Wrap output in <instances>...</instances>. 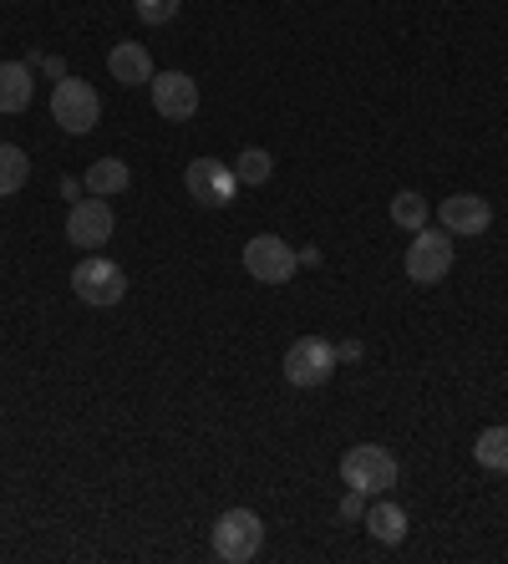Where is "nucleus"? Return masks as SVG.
<instances>
[{"mask_svg":"<svg viewBox=\"0 0 508 564\" xmlns=\"http://www.w3.org/2000/svg\"><path fill=\"white\" fill-rule=\"evenodd\" d=\"M341 484L366 494V499H377L387 488H397V458H391L381 443H356L346 447V458H341Z\"/></svg>","mask_w":508,"mask_h":564,"instance_id":"f257e3e1","label":"nucleus"},{"mask_svg":"<svg viewBox=\"0 0 508 564\" xmlns=\"http://www.w3.org/2000/svg\"><path fill=\"white\" fill-rule=\"evenodd\" d=\"M264 544V524L255 509H224L214 519V560L224 564H249Z\"/></svg>","mask_w":508,"mask_h":564,"instance_id":"f03ea898","label":"nucleus"},{"mask_svg":"<svg viewBox=\"0 0 508 564\" xmlns=\"http://www.w3.org/2000/svg\"><path fill=\"white\" fill-rule=\"evenodd\" d=\"M52 118L62 122V132H72V138H82V132L97 128V118H102V97L91 93V82L82 77H62L52 93Z\"/></svg>","mask_w":508,"mask_h":564,"instance_id":"7ed1b4c3","label":"nucleus"},{"mask_svg":"<svg viewBox=\"0 0 508 564\" xmlns=\"http://www.w3.org/2000/svg\"><path fill=\"white\" fill-rule=\"evenodd\" d=\"M72 290H77V301L87 305H118L128 295V275H122V264L102 260V254L91 250L87 260L72 270Z\"/></svg>","mask_w":508,"mask_h":564,"instance_id":"20e7f679","label":"nucleus"},{"mask_svg":"<svg viewBox=\"0 0 508 564\" xmlns=\"http://www.w3.org/2000/svg\"><path fill=\"white\" fill-rule=\"evenodd\" d=\"M453 270V235L447 229H418V239L407 245V275L412 285H437Z\"/></svg>","mask_w":508,"mask_h":564,"instance_id":"39448f33","label":"nucleus"},{"mask_svg":"<svg viewBox=\"0 0 508 564\" xmlns=\"http://www.w3.org/2000/svg\"><path fill=\"white\" fill-rule=\"evenodd\" d=\"M183 188H188L194 204H204V209H224V204H235L239 178L229 163H219V158H194L188 173H183Z\"/></svg>","mask_w":508,"mask_h":564,"instance_id":"423d86ee","label":"nucleus"},{"mask_svg":"<svg viewBox=\"0 0 508 564\" xmlns=\"http://www.w3.org/2000/svg\"><path fill=\"white\" fill-rule=\"evenodd\" d=\"M336 371V346L321 336H300L285 351V381L290 387H326Z\"/></svg>","mask_w":508,"mask_h":564,"instance_id":"0eeeda50","label":"nucleus"},{"mask_svg":"<svg viewBox=\"0 0 508 564\" xmlns=\"http://www.w3.org/2000/svg\"><path fill=\"white\" fill-rule=\"evenodd\" d=\"M295 250H290L280 235H255L245 245V270L260 285H285V280H295Z\"/></svg>","mask_w":508,"mask_h":564,"instance_id":"6e6552de","label":"nucleus"},{"mask_svg":"<svg viewBox=\"0 0 508 564\" xmlns=\"http://www.w3.org/2000/svg\"><path fill=\"white\" fill-rule=\"evenodd\" d=\"M153 107L163 122H188L198 112V82L188 72H153Z\"/></svg>","mask_w":508,"mask_h":564,"instance_id":"1a4fd4ad","label":"nucleus"},{"mask_svg":"<svg viewBox=\"0 0 508 564\" xmlns=\"http://www.w3.org/2000/svg\"><path fill=\"white\" fill-rule=\"evenodd\" d=\"M66 239L82 245V250L107 245V239H112V209H107L97 194H87L82 204H72V214H66Z\"/></svg>","mask_w":508,"mask_h":564,"instance_id":"9d476101","label":"nucleus"},{"mask_svg":"<svg viewBox=\"0 0 508 564\" xmlns=\"http://www.w3.org/2000/svg\"><path fill=\"white\" fill-rule=\"evenodd\" d=\"M437 219H443L447 235H483L494 224V204L478 194H453L437 204Z\"/></svg>","mask_w":508,"mask_h":564,"instance_id":"9b49d317","label":"nucleus"},{"mask_svg":"<svg viewBox=\"0 0 508 564\" xmlns=\"http://www.w3.org/2000/svg\"><path fill=\"white\" fill-rule=\"evenodd\" d=\"M107 72H112V82H122V87H148V82H153V56H148L138 41H118V46L107 52Z\"/></svg>","mask_w":508,"mask_h":564,"instance_id":"f8f14e48","label":"nucleus"},{"mask_svg":"<svg viewBox=\"0 0 508 564\" xmlns=\"http://www.w3.org/2000/svg\"><path fill=\"white\" fill-rule=\"evenodd\" d=\"M31 93H36L31 66L26 62H0V112H26Z\"/></svg>","mask_w":508,"mask_h":564,"instance_id":"ddd939ff","label":"nucleus"},{"mask_svg":"<svg viewBox=\"0 0 508 564\" xmlns=\"http://www.w3.org/2000/svg\"><path fill=\"white\" fill-rule=\"evenodd\" d=\"M366 534L377 539V544H402L407 539V509L402 503L377 499L371 509H366Z\"/></svg>","mask_w":508,"mask_h":564,"instance_id":"4468645a","label":"nucleus"},{"mask_svg":"<svg viewBox=\"0 0 508 564\" xmlns=\"http://www.w3.org/2000/svg\"><path fill=\"white\" fill-rule=\"evenodd\" d=\"M128 188V163L122 158H97L87 169V194L107 198V194H122Z\"/></svg>","mask_w":508,"mask_h":564,"instance_id":"2eb2a0df","label":"nucleus"},{"mask_svg":"<svg viewBox=\"0 0 508 564\" xmlns=\"http://www.w3.org/2000/svg\"><path fill=\"white\" fill-rule=\"evenodd\" d=\"M473 458H478L483 468L508 473V427H483L478 443H473Z\"/></svg>","mask_w":508,"mask_h":564,"instance_id":"dca6fc26","label":"nucleus"},{"mask_svg":"<svg viewBox=\"0 0 508 564\" xmlns=\"http://www.w3.org/2000/svg\"><path fill=\"white\" fill-rule=\"evenodd\" d=\"M26 173H31V158L15 143H0V198H11L15 188L26 184Z\"/></svg>","mask_w":508,"mask_h":564,"instance_id":"f3484780","label":"nucleus"},{"mask_svg":"<svg viewBox=\"0 0 508 564\" xmlns=\"http://www.w3.org/2000/svg\"><path fill=\"white\" fill-rule=\"evenodd\" d=\"M391 224H402V229H412V235H418L422 224H428V198L412 194V188H402V194L391 198Z\"/></svg>","mask_w":508,"mask_h":564,"instance_id":"a211bd4d","label":"nucleus"},{"mask_svg":"<svg viewBox=\"0 0 508 564\" xmlns=\"http://www.w3.org/2000/svg\"><path fill=\"white\" fill-rule=\"evenodd\" d=\"M270 173H274V158L264 153V148H245V153L235 158V178H239V184H249V188L264 184Z\"/></svg>","mask_w":508,"mask_h":564,"instance_id":"6ab92c4d","label":"nucleus"},{"mask_svg":"<svg viewBox=\"0 0 508 564\" xmlns=\"http://www.w3.org/2000/svg\"><path fill=\"white\" fill-rule=\"evenodd\" d=\"M132 6H138V15H143L148 26H163V21H173V15H179L183 0H132Z\"/></svg>","mask_w":508,"mask_h":564,"instance_id":"aec40b11","label":"nucleus"},{"mask_svg":"<svg viewBox=\"0 0 508 564\" xmlns=\"http://www.w3.org/2000/svg\"><path fill=\"white\" fill-rule=\"evenodd\" d=\"M361 499H366V494H356V488H352V499L341 503V513H346V519H356V513H361Z\"/></svg>","mask_w":508,"mask_h":564,"instance_id":"412c9836","label":"nucleus"}]
</instances>
